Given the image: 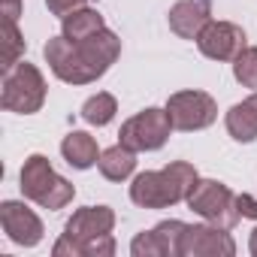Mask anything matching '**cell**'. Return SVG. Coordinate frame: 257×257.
I'll return each mask as SVG.
<instances>
[{
	"label": "cell",
	"instance_id": "6da1fadb",
	"mask_svg": "<svg viewBox=\"0 0 257 257\" xmlns=\"http://www.w3.org/2000/svg\"><path fill=\"white\" fill-rule=\"evenodd\" d=\"M43 55L61 82L88 85V82H97L115 64V58L121 55V40L106 28L100 34L82 40V43H73L61 34V37H52L46 43Z\"/></svg>",
	"mask_w": 257,
	"mask_h": 257
},
{
	"label": "cell",
	"instance_id": "7a4b0ae2",
	"mask_svg": "<svg viewBox=\"0 0 257 257\" xmlns=\"http://www.w3.org/2000/svg\"><path fill=\"white\" fill-rule=\"evenodd\" d=\"M197 170L185 161H173L158 173H140L131 185V200L143 209H167L191 197L197 185Z\"/></svg>",
	"mask_w": 257,
	"mask_h": 257
},
{
	"label": "cell",
	"instance_id": "3957f363",
	"mask_svg": "<svg viewBox=\"0 0 257 257\" xmlns=\"http://www.w3.org/2000/svg\"><path fill=\"white\" fill-rule=\"evenodd\" d=\"M22 194L28 200H34V203H40L43 209L58 212L67 203H73L76 188L55 173V167L49 164V158L31 155L25 161V167H22Z\"/></svg>",
	"mask_w": 257,
	"mask_h": 257
},
{
	"label": "cell",
	"instance_id": "277c9868",
	"mask_svg": "<svg viewBox=\"0 0 257 257\" xmlns=\"http://www.w3.org/2000/svg\"><path fill=\"white\" fill-rule=\"evenodd\" d=\"M0 103H4L7 112H19V115L40 112L43 103H46V79H43V73L34 64L19 61L13 70L4 73V94H0Z\"/></svg>",
	"mask_w": 257,
	"mask_h": 257
},
{
	"label": "cell",
	"instance_id": "5b68a950",
	"mask_svg": "<svg viewBox=\"0 0 257 257\" xmlns=\"http://www.w3.org/2000/svg\"><path fill=\"white\" fill-rule=\"evenodd\" d=\"M112 227H115V212L109 206H85L67 221L64 236L55 242L52 254L55 257H64V254L82 257V245L103 236V233H112Z\"/></svg>",
	"mask_w": 257,
	"mask_h": 257
},
{
	"label": "cell",
	"instance_id": "8992f818",
	"mask_svg": "<svg viewBox=\"0 0 257 257\" xmlns=\"http://www.w3.org/2000/svg\"><path fill=\"white\" fill-rule=\"evenodd\" d=\"M188 206L200 218H206L209 224H218L224 230H230L242 218L236 209V194L224 182H215V179H200L188 197Z\"/></svg>",
	"mask_w": 257,
	"mask_h": 257
},
{
	"label": "cell",
	"instance_id": "52a82bcc",
	"mask_svg": "<svg viewBox=\"0 0 257 257\" xmlns=\"http://www.w3.org/2000/svg\"><path fill=\"white\" fill-rule=\"evenodd\" d=\"M173 131V121L167 109H146L134 118H127L121 124V146L134 149V152H158Z\"/></svg>",
	"mask_w": 257,
	"mask_h": 257
},
{
	"label": "cell",
	"instance_id": "ba28073f",
	"mask_svg": "<svg viewBox=\"0 0 257 257\" xmlns=\"http://www.w3.org/2000/svg\"><path fill=\"white\" fill-rule=\"evenodd\" d=\"M167 115L173 121V131H203L215 124L218 103L206 91H179L167 100Z\"/></svg>",
	"mask_w": 257,
	"mask_h": 257
},
{
	"label": "cell",
	"instance_id": "9c48e42d",
	"mask_svg": "<svg viewBox=\"0 0 257 257\" xmlns=\"http://www.w3.org/2000/svg\"><path fill=\"white\" fill-rule=\"evenodd\" d=\"M236 242L218 224H188L182 236V257H233Z\"/></svg>",
	"mask_w": 257,
	"mask_h": 257
},
{
	"label": "cell",
	"instance_id": "30bf717a",
	"mask_svg": "<svg viewBox=\"0 0 257 257\" xmlns=\"http://www.w3.org/2000/svg\"><path fill=\"white\" fill-rule=\"evenodd\" d=\"M197 49L212 61H233L245 49V31L233 22H209L197 37Z\"/></svg>",
	"mask_w": 257,
	"mask_h": 257
},
{
	"label": "cell",
	"instance_id": "8fae6325",
	"mask_svg": "<svg viewBox=\"0 0 257 257\" xmlns=\"http://www.w3.org/2000/svg\"><path fill=\"white\" fill-rule=\"evenodd\" d=\"M0 224H4L7 236L16 242V245H25V248H34L43 242V221L25 206V203H16V200H7L0 206Z\"/></svg>",
	"mask_w": 257,
	"mask_h": 257
},
{
	"label": "cell",
	"instance_id": "7c38bea8",
	"mask_svg": "<svg viewBox=\"0 0 257 257\" xmlns=\"http://www.w3.org/2000/svg\"><path fill=\"white\" fill-rule=\"evenodd\" d=\"M167 19L173 34H179L182 40H197L212 22V0H179Z\"/></svg>",
	"mask_w": 257,
	"mask_h": 257
},
{
	"label": "cell",
	"instance_id": "4fadbf2b",
	"mask_svg": "<svg viewBox=\"0 0 257 257\" xmlns=\"http://www.w3.org/2000/svg\"><path fill=\"white\" fill-rule=\"evenodd\" d=\"M224 124H227V134L236 143H254L257 140V91L248 100L230 106Z\"/></svg>",
	"mask_w": 257,
	"mask_h": 257
},
{
	"label": "cell",
	"instance_id": "5bb4252c",
	"mask_svg": "<svg viewBox=\"0 0 257 257\" xmlns=\"http://www.w3.org/2000/svg\"><path fill=\"white\" fill-rule=\"evenodd\" d=\"M61 155H64V161H67L70 167H76V170H88V167H94V164L100 161L97 140H94L91 134H85V131L67 134L64 143H61Z\"/></svg>",
	"mask_w": 257,
	"mask_h": 257
},
{
	"label": "cell",
	"instance_id": "9a60e30c",
	"mask_svg": "<svg viewBox=\"0 0 257 257\" xmlns=\"http://www.w3.org/2000/svg\"><path fill=\"white\" fill-rule=\"evenodd\" d=\"M97 167H100L103 179H109V182H124L127 176L137 170V152L118 143V146H112V149L100 152Z\"/></svg>",
	"mask_w": 257,
	"mask_h": 257
},
{
	"label": "cell",
	"instance_id": "2e32d148",
	"mask_svg": "<svg viewBox=\"0 0 257 257\" xmlns=\"http://www.w3.org/2000/svg\"><path fill=\"white\" fill-rule=\"evenodd\" d=\"M100 31H103V16L97 10H85V7L64 16V28H61V34L73 43H82V40H88Z\"/></svg>",
	"mask_w": 257,
	"mask_h": 257
},
{
	"label": "cell",
	"instance_id": "e0dca14e",
	"mask_svg": "<svg viewBox=\"0 0 257 257\" xmlns=\"http://www.w3.org/2000/svg\"><path fill=\"white\" fill-rule=\"evenodd\" d=\"M115 112H118V103H115V97L106 94V91L88 97L85 106H82V118H85L88 124H94V127H106V124L115 118Z\"/></svg>",
	"mask_w": 257,
	"mask_h": 257
},
{
	"label": "cell",
	"instance_id": "ac0fdd59",
	"mask_svg": "<svg viewBox=\"0 0 257 257\" xmlns=\"http://www.w3.org/2000/svg\"><path fill=\"white\" fill-rule=\"evenodd\" d=\"M0 46H4L0 58H4V73H7V70H13L25 58V37L19 34L16 22H4V31H0Z\"/></svg>",
	"mask_w": 257,
	"mask_h": 257
},
{
	"label": "cell",
	"instance_id": "d6986e66",
	"mask_svg": "<svg viewBox=\"0 0 257 257\" xmlns=\"http://www.w3.org/2000/svg\"><path fill=\"white\" fill-rule=\"evenodd\" d=\"M233 76L242 88H251L257 91V49L254 46H245L236 58H233Z\"/></svg>",
	"mask_w": 257,
	"mask_h": 257
},
{
	"label": "cell",
	"instance_id": "ffe728a7",
	"mask_svg": "<svg viewBox=\"0 0 257 257\" xmlns=\"http://www.w3.org/2000/svg\"><path fill=\"white\" fill-rule=\"evenodd\" d=\"M185 230H188V224L185 221H176V218L173 221H161L155 227V233H158L167 257H182V236H185Z\"/></svg>",
	"mask_w": 257,
	"mask_h": 257
},
{
	"label": "cell",
	"instance_id": "44dd1931",
	"mask_svg": "<svg viewBox=\"0 0 257 257\" xmlns=\"http://www.w3.org/2000/svg\"><path fill=\"white\" fill-rule=\"evenodd\" d=\"M131 254H134V257H167V251H164V245H161V239H158L155 230L140 233V236L131 242Z\"/></svg>",
	"mask_w": 257,
	"mask_h": 257
},
{
	"label": "cell",
	"instance_id": "7402d4cb",
	"mask_svg": "<svg viewBox=\"0 0 257 257\" xmlns=\"http://www.w3.org/2000/svg\"><path fill=\"white\" fill-rule=\"evenodd\" d=\"M112 254H115L112 233H103V236H97V239H91V242L82 245V257H112Z\"/></svg>",
	"mask_w": 257,
	"mask_h": 257
},
{
	"label": "cell",
	"instance_id": "603a6c76",
	"mask_svg": "<svg viewBox=\"0 0 257 257\" xmlns=\"http://www.w3.org/2000/svg\"><path fill=\"white\" fill-rule=\"evenodd\" d=\"M88 4V0H46V7H49V13L52 16H70V13H76V10H82Z\"/></svg>",
	"mask_w": 257,
	"mask_h": 257
},
{
	"label": "cell",
	"instance_id": "cb8c5ba5",
	"mask_svg": "<svg viewBox=\"0 0 257 257\" xmlns=\"http://www.w3.org/2000/svg\"><path fill=\"white\" fill-rule=\"evenodd\" d=\"M236 209L242 218H254L257 221V200L251 194H236Z\"/></svg>",
	"mask_w": 257,
	"mask_h": 257
},
{
	"label": "cell",
	"instance_id": "d4e9b609",
	"mask_svg": "<svg viewBox=\"0 0 257 257\" xmlns=\"http://www.w3.org/2000/svg\"><path fill=\"white\" fill-rule=\"evenodd\" d=\"M0 16H4V22H19V16H22V0H4Z\"/></svg>",
	"mask_w": 257,
	"mask_h": 257
},
{
	"label": "cell",
	"instance_id": "484cf974",
	"mask_svg": "<svg viewBox=\"0 0 257 257\" xmlns=\"http://www.w3.org/2000/svg\"><path fill=\"white\" fill-rule=\"evenodd\" d=\"M248 248H251V254L257 257V230H251V242H248Z\"/></svg>",
	"mask_w": 257,
	"mask_h": 257
}]
</instances>
